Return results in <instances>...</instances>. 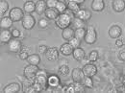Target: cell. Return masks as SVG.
I'll list each match as a JSON object with an SVG mask.
<instances>
[{"label": "cell", "instance_id": "obj_1", "mask_svg": "<svg viewBox=\"0 0 125 93\" xmlns=\"http://www.w3.org/2000/svg\"><path fill=\"white\" fill-rule=\"evenodd\" d=\"M73 16H71L70 14L68 13H62V14H59L57 18L55 19V23L56 25L60 28V29H65L67 27L70 26V24L72 23V20H73Z\"/></svg>", "mask_w": 125, "mask_h": 93}, {"label": "cell", "instance_id": "obj_2", "mask_svg": "<svg viewBox=\"0 0 125 93\" xmlns=\"http://www.w3.org/2000/svg\"><path fill=\"white\" fill-rule=\"evenodd\" d=\"M47 79H48V76H47L46 72L43 71V70H39V72L37 73L36 77L34 79V82L39 84L42 87V90H45L46 87L48 86L47 84Z\"/></svg>", "mask_w": 125, "mask_h": 93}, {"label": "cell", "instance_id": "obj_3", "mask_svg": "<svg viewBox=\"0 0 125 93\" xmlns=\"http://www.w3.org/2000/svg\"><path fill=\"white\" fill-rule=\"evenodd\" d=\"M39 67L38 65H33V64H28L24 67V70H23V74H24V77L25 79H28V80H32L34 81V79L36 77L37 73L39 72Z\"/></svg>", "mask_w": 125, "mask_h": 93}, {"label": "cell", "instance_id": "obj_4", "mask_svg": "<svg viewBox=\"0 0 125 93\" xmlns=\"http://www.w3.org/2000/svg\"><path fill=\"white\" fill-rule=\"evenodd\" d=\"M96 38H97V34L96 31L94 29V26H89L87 28V32H86V36H85V42L88 43V44H94L96 41Z\"/></svg>", "mask_w": 125, "mask_h": 93}, {"label": "cell", "instance_id": "obj_5", "mask_svg": "<svg viewBox=\"0 0 125 93\" xmlns=\"http://www.w3.org/2000/svg\"><path fill=\"white\" fill-rule=\"evenodd\" d=\"M21 23H22V27L25 30H31L36 24V20L33 16H31L30 14H27V15H24L21 20Z\"/></svg>", "mask_w": 125, "mask_h": 93}, {"label": "cell", "instance_id": "obj_6", "mask_svg": "<svg viewBox=\"0 0 125 93\" xmlns=\"http://www.w3.org/2000/svg\"><path fill=\"white\" fill-rule=\"evenodd\" d=\"M8 47H9V50L13 53H19L22 49V44H21V41L16 38V37H13L9 42H8Z\"/></svg>", "mask_w": 125, "mask_h": 93}, {"label": "cell", "instance_id": "obj_7", "mask_svg": "<svg viewBox=\"0 0 125 93\" xmlns=\"http://www.w3.org/2000/svg\"><path fill=\"white\" fill-rule=\"evenodd\" d=\"M45 59L49 62H55L59 58V51L56 47H49L47 48L46 52L44 54Z\"/></svg>", "mask_w": 125, "mask_h": 93}, {"label": "cell", "instance_id": "obj_8", "mask_svg": "<svg viewBox=\"0 0 125 93\" xmlns=\"http://www.w3.org/2000/svg\"><path fill=\"white\" fill-rule=\"evenodd\" d=\"M82 70H83L85 76H88V77H94V76L96 75V73H97V67H96V65L94 63H93V62L92 63L85 64L83 66Z\"/></svg>", "mask_w": 125, "mask_h": 93}, {"label": "cell", "instance_id": "obj_9", "mask_svg": "<svg viewBox=\"0 0 125 93\" xmlns=\"http://www.w3.org/2000/svg\"><path fill=\"white\" fill-rule=\"evenodd\" d=\"M10 17L12 18V20L14 22H16V21H19V20H22L23 16H24V14H23V11L18 8V7H15L13 8L11 11H10Z\"/></svg>", "mask_w": 125, "mask_h": 93}, {"label": "cell", "instance_id": "obj_10", "mask_svg": "<svg viewBox=\"0 0 125 93\" xmlns=\"http://www.w3.org/2000/svg\"><path fill=\"white\" fill-rule=\"evenodd\" d=\"M108 33H109V36L111 38L117 39L121 36V34H122V29L118 25H113V26L110 27Z\"/></svg>", "mask_w": 125, "mask_h": 93}, {"label": "cell", "instance_id": "obj_11", "mask_svg": "<svg viewBox=\"0 0 125 93\" xmlns=\"http://www.w3.org/2000/svg\"><path fill=\"white\" fill-rule=\"evenodd\" d=\"M71 77L73 82H76V83H81L83 82L84 78H85V74L83 72V70L81 68H74L71 72Z\"/></svg>", "mask_w": 125, "mask_h": 93}, {"label": "cell", "instance_id": "obj_12", "mask_svg": "<svg viewBox=\"0 0 125 93\" xmlns=\"http://www.w3.org/2000/svg\"><path fill=\"white\" fill-rule=\"evenodd\" d=\"M47 84L49 87L56 88L61 84V80L57 75H54V74L50 75V76H48V79H47Z\"/></svg>", "mask_w": 125, "mask_h": 93}, {"label": "cell", "instance_id": "obj_13", "mask_svg": "<svg viewBox=\"0 0 125 93\" xmlns=\"http://www.w3.org/2000/svg\"><path fill=\"white\" fill-rule=\"evenodd\" d=\"M75 17H78L83 21H88L92 17V14L86 9H80L77 13H75Z\"/></svg>", "mask_w": 125, "mask_h": 93}, {"label": "cell", "instance_id": "obj_14", "mask_svg": "<svg viewBox=\"0 0 125 93\" xmlns=\"http://www.w3.org/2000/svg\"><path fill=\"white\" fill-rule=\"evenodd\" d=\"M20 90V84L18 83H12V84H7L4 89H3V92L4 93H16L18 92Z\"/></svg>", "mask_w": 125, "mask_h": 93}, {"label": "cell", "instance_id": "obj_15", "mask_svg": "<svg viewBox=\"0 0 125 93\" xmlns=\"http://www.w3.org/2000/svg\"><path fill=\"white\" fill-rule=\"evenodd\" d=\"M13 38L12 31H9L8 29H2L0 34V39L2 43H8Z\"/></svg>", "mask_w": 125, "mask_h": 93}, {"label": "cell", "instance_id": "obj_16", "mask_svg": "<svg viewBox=\"0 0 125 93\" xmlns=\"http://www.w3.org/2000/svg\"><path fill=\"white\" fill-rule=\"evenodd\" d=\"M47 9V5H46V1L44 0H38L37 3H36V13L38 15H42L45 13Z\"/></svg>", "mask_w": 125, "mask_h": 93}, {"label": "cell", "instance_id": "obj_17", "mask_svg": "<svg viewBox=\"0 0 125 93\" xmlns=\"http://www.w3.org/2000/svg\"><path fill=\"white\" fill-rule=\"evenodd\" d=\"M112 6L115 12L121 13L125 10V0H113Z\"/></svg>", "mask_w": 125, "mask_h": 93}, {"label": "cell", "instance_id": "obj_18", "mask_svg": "<svg viewBox=\"0 0 125 93\" xmlns=\"http://www.w3.org/2000/svg\"><path fill=\"white\" fill-rule=\"evenodd\" d=\"M72 56H73L74 60H76L78 62H82L86 57V53H85L84 49H82L81 47H78V48H75L73 50Z\"/></svg>", "mask_w": 125, "mask_h": 93}, {"label": "cell", "instance_id": "obj_19", "mask_svg": "<svg viewBox=\"0 0 125 93\" xmlns=\"http://www.w3.org/2000/svg\"><path fill=\"white\" fill-rule=\"evenodd\" d=\"M13 20L10 16H4L1 17V21H0V27L1 29H10L13 25Z\"/></svg>", "mask_w": 125, "mask_h": 93}, {"label": "cell", "instance_id": "obj_20", "mask_svg": "<svg viewBox=\"0 0 125 93\" xmlns=\"http://www.w3.org/2000/svg\"><path fill=\"white\" fill-rule=\"evenodd\" d=\"M73 50H74L73 47L71 46L68 42L67 43H63L60 47V52L62 53L63 56H70V55H72Z\"/></svg>", "mask_w": 125, "mask_h": 93}, {"label": "cell", "instance_id": "obj_21", "mask_svg": "<svg viewBox=\"0 0 125 93\" xmlns=\"http://www.w3.org/2000/svg\"><path fill=\"white\" fill-rule=\"evenodd\" d=\"M105 8L104 0H93L92 2V9L95 12H102Z\"/></svg>", "mask_w": 125, "mask_h": 93}, {"label": "cell", "instance_id": "obj_22", "mask_svg": "<svg viewBox=\"0 0 125 93\" xmlns=\"http://www.w3.org/2000/svg\"><path fill=\"white\" fill-rule=\"evenodd\" d=\"M62 37L64 40L69 41L74 37V29H72L71 27H67V28L63 29L62 32Z\"/></svg>", "mask_w": 125, "mask_h": 93}, {"label": "cell", "instance_id": "obj_23", "mask_svg": "<svg viewBox=\"0 0 125 93\" xmlns=\"http://www.w3.org/2000/svg\"><path fill=\"white\" fill-rule=\"evenodd\" d=\"M23 11L26 14H32L33 12H36V3L33 1H26L23 5Z\"/></svg>", "mask_w": 125, "mask_h": 93}, {"label": "cell", "instance_id": "obj_24", "mask_svg": "<svg viewBox=\"0 0 125 93\" xmlns=\"http://www.w3.org/2000/svg\"><path fill=\"white\" fill-rule=\"evenodd\" d=\"M58 15H59V13H58L56 10L51 9V8L46 9V11H45V13H44L45 17H46L47 19H49V20H54V19H56Z\"/></svg>", "mask_w": 125, "mask_h": 93}, {"label": "cell", "instance_id": "obj_25", "mask_svg": "<svg viewBox=\"0 0 125 93\" xmlns=\"http://www.w3.org/2000/svg\"><path fill=\"white\" fill-rule=\"evenodd\" d=\"M29 64H33V65H38L41 62V57L38 54H32L29 55L28 59L26 60Z\"/></svg>", "mask_w": 125, "mask_h": 93}, {"label": "cell", "instance_id": "obj_26", "mask_svg": "<svg viewBox=\"0 0 125 93\" xmlns=\"http://www.w3.org/2000/svg\"><path fill=\"white\" fill-rule=\"evenodd\" d=\"M66 9H67V4H65V2L63 0H59L56 5V11L59 14H62L66 11Z\"/></svg>", "mask_w": 125, "mask_h": 93}, {"label": "cell", "instance_id": "obj_27", "mask_svg": "<svg viewBox=\"0 0 125 93\" xmlns=\"http://www.w3.org/2000/svg\"><path fill=\"white\" fill-rule=\"evenodd\" d=\"M67 9H69L71 12H73L75 14V13H77L80 10V4L72 1V0H69L67 2Z\"/></svg>", "mask_w": 125, "mask_h": 93}, {"label": "cell", "instance_id": "obj_28", "mask_svg": "<svg viewBox=\"0 0 125 93\" xmlns=\"http://www.w3.org/2000/svg\"><path fill=\"white\" fill-rule=\"evenodd\" d=\"M86 32H87V30L85 28H77V29L74 30V37L79 38L80 40H82V39L85 38Z\"/></svg>", "mask_w": 125, "mask_h": 93}, {"label": "cell", "instance_id": "obj_29", "mask_svg": "<svg viewBox=\"0 0 125 93\" xmlns=\"http://www.w3.org/2000/svg\"><path fill=\"white\" fill-rule=\"evenodd\" d=\"M9 10V4L6 0H0V16L1 17Z\"/></svg>", "mask_w": 125, "mask_h": 93}, {"label": "cell", "instance_id": "obj_30", "mask_svg": "<svg viewBox=\"0 0 125 93\" xmlns=\"http://www.w3.org/2000/svg\"><path fill=\"white\" fill-rule=\"evenodd\" d=\"M82 84H84V86L86 88H93L94 87V82H93V79L92 77H88V76H85Z\"/></svg>", "mask_w": 125, "mask_h": 93}, {"label": "cell", "instance_id": "obj_31", "mask_svg": "<svg viewBox=\"0 0 125 93\" xmlns=\"http://www.w3.org/2000/svg\"><path fill=\"white\" fill-rule=\"evenodd\" d=\"M72 24L75 27V29H77V28H84V26H85L84 21L81 20L78 17H75V16H74V18L72 20Z\"/></svg>", "mask_w": 125, "mask_h": 93}, {"label": "cell", "instance_id": "obj_32", "mask_svg": "<svg viewBox=\"0 0 125 93\" xmlns=\"http://www.w3.org/2000/svg\"><path fill=\"white\" fill-rule=\"evenodd\" d=\"M69 71H70V69H69V67L67 66V65H61L60 67H59V69H58V72H59V74L60 75H62V76H66L68 73H69Z\"/></svg>", "mask_w": 125, "mask_h": 93}, {"label": "cell", "instance_id": "obj_33", "mask_svg": "<svg viewBox=\"0 0 125 93\" xmlns=\"http://www.w3.org/2000/svg\"><path fill=\"white\" fill-rule=\"evenodd\" d=\"M88 58H89L90 62H94L98 60V58H99V54H98V52H97L96 50H93V51H91V52H90V54H89V57H88Z\"/></svg>", "mask_w": 125, "mask_h": 93}, {"label": "cell", "instance_id": "obj_34", "mask_svg": "<svg viewBox=\"0 0 125 93\" xmlns=\"http://www.w3.org/2000/svg\"><path fill=\"white\" fill-rule=\"evenodd\" d=\"M68 43L71 45V46L73 47V49H75V48H78L80 47L81 45V40L77 38V37H73L69 41H68Z\"/></svg>", "mask_w": 125, "mask_h": 93}, {"label": "cell", "instance_id": "obj_35", "mask_svg": "<svg viewBox=\"0 0 125 93\" xmlns=\"http://www.w3.org/2000/svg\"><path fill=\"white\" fill-rule=\"evenodd\" d=\"M28 50L29 49H27V50H25V49H21V51L19 52V58H20V60H22V61H26L27 59H28V57H29V53H28Z\"/></svg>", "mask_w": 125, "mask_h": 93}, {"label": "cell", "instance_id": "obj_36", "mask_svg": "<svg viewBox=\"0 0 125 93\" xmlns=\"http://www.w3.org/2000/svg\"><path fill=\"white\" fill-rule=\"evenodd\" d=\"M48 25H49V22H48L47 18H41L39 20V26H40V28L45 29L46 27H48Z\"/></svg>", "mask_w": 125, "mask_h": 93}, {"label": "cell", "instance_id": "obj_37", "mask_svg": "<svg viewBox=\"0 0 125 93\" xmlns=\"http://www.w3.org/2000/svg\"><path fill=\"white\" fill-rule=\"evenodd\" d=\"M59 0H46V5L48 8H51V9H54L56 8V5L58 3Z\"/></svg>", "mask_w": 125, "mask_h": 93}, {"label": "cell", "instance_id": "obj_38", "mask_svg": "<svg viewBox=\"0 0 125 93\" xmlns=\"http://www.w3.org/2000/svg\"><path fill=\"white\" fill-rule=\"evenodd\" d=\"M37 50H38V53L39 54H45V52H46L47 50V47L45 45H40V46H38Z\"/></svg>", "mask_w": 125, "mask_h": 93}, {"label": "cell", "instance_id": "obj_39", "mask_svg": "<svg viewBox=\"0 0 125 93\" xmlns=\"http://www.w3.org/2000/svg\"><path fill=\"white\" fill-rule=\"evenodd\" d=\"M12 35H13V37H16V38H18L19 36H20V31L17 30V29H14L12 31Z\"/></svg>", "mask_w": 125, "mask_h": 93}, {"label": "cell", "instance_id": "obj_40", "mask_svg": "<svg viewBox=\"0 0 125 93\" xmlns=\"http://www.w3.org/2000/svg\"><path fill=\"white\" fill-rule=\"evenodd\" d=\"M118 58H119L121 61L125 62V51H120V52H119V54H118Z\"/></svg>", "mask_w": 125, "mask_h": 93}, {"label": "cell", "instance_id": "obj_41", "mask_svg": "<svg viewBox=\"0 0 125 93\" xmlns=\"http://www.w3.org/2000/svg\"><path fill=\"white\" fill-rule=\"evenodd\" d=\"M115 46H117V47H122V46H123V41H122L121 39L117 38V39L115 40Z\"/></svg>", "mask_w": 125, "mask_h": 93}, {"label": "cell", "instance_id": "obj_42", "mask_svg": "<svg viewBox=\"0 0 125 93\" xmlns=\"http://www.w3.org/2000/svg\"><path fill=\"white\" fill-rule=\"evenodd\" d=\"M69 1V0H68ZM72 1H74V2H76V3H78V4H83L84 2H85V0H72Z\"/></svg>", "mask_w": 125, "mask_h": 93}, {"label": "cell", "instance_id": "obj_43", "mask_svg": "<svg viewBox=\"0 0 125 93\" xmlns=\"http://www.w3.org/2000/svg\"><path fill=\"white\" fill-rule=\"evenodd\" d=\"M121 82H122V84L125 85V74L122 76V78H121Z\"/></svg>", "mask_w": 125, "mask_h": 93}]
</instances>
